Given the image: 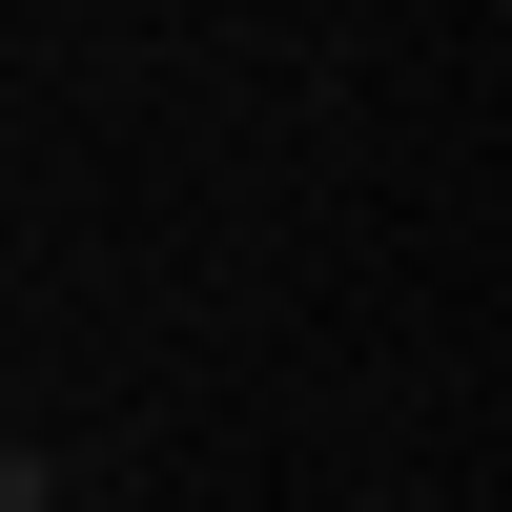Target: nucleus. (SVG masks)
I'll list each match as a JSON object with an SVG mask.
<instances>
[]
</instances>
